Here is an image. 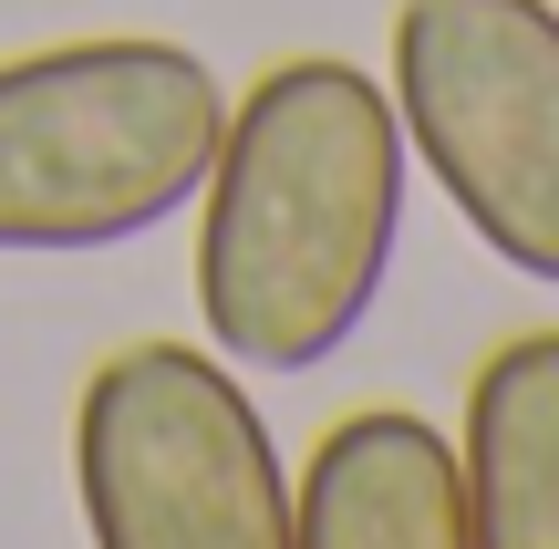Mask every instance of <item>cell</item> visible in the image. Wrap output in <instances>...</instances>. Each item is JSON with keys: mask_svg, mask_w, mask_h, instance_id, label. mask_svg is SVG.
<instances>
[{"mask_svg": "<svg viewBox=\"0 0 559 549\" xmlns=\"http://www.w3.org/2000/svg\"><path fill=\"white\" fill-rule=\"evenodd\" d=\"M73 509L94 549H290V467L228 353L124 343L73 394Z\"/></svg>", "mask_w": 559, "mask_h": 549, "instance_id": "3957f363", "label": "cell"}, {"mask_svg": "<svg viewBox=\"0 0 559 549\" xmlns=\"http://www.w3.org/2000/svg\"><path fill=\"white\" fill-rule=\"evenodd\" d=\"M404 156L436 177L487 260L559 290V11L549 0H404Z\"/></svg>", "mask_w": 559, "mask_h": 549, "instance_id": "277c9868", "label": "cell"}, {"mask_svg": "<svg viewBox=\"0 0 559 549\" xmlns=\"http://www.w3.org/2000/svg\"><path fill=\"white\" fill-rule=\"evenodd\" d=\"M290 549H477L456 435L404 405H362L290 477Z\"/></svg>", "mask_w": 559, "mask_h": 549, "instance_id": "5b68a950", "label": "cell"}, {"mask_svg": "<svg viewBox=\"0 0 559 549\" xmlns=\"http://www.w3.org/2000/svg\"><path fill=\"white\" fill-rule=\"evenodd\" d=\"M228 83L198 41L83 32L0 62V260L124 249L198 207Z\"/></svg>", "mask_w": 559, "mask_h": 549, "instance_id": "7a4b0ae2", "label": "cell"}, {"mask_svg": "<svg viewBox=\"0 0 559 549\" xmlns=\"http://www.w3.org/2000/svg\"><path fill=\"white\" fill-rule=\"evenodd\" d=\"M456 477L477 549H559V332H519L477 363Z\"/></svg>", "mask_w": 559, "mask_h": 549, "instance_id": "8992f818", "label": "cell"}, {"mask_svg": "<svg viewBox=\"0 0 559 549\" xmlns=\"http://www.w3.org/2000/svg\"><path fill=\"white\" fill-rule=\"evenodd\" d=\"M404 249V115L362 62L290 52L228 104L198 187V322L239 373H321Z\"/></svg>", "mask_w": 559, "mask_h": 549, "instance_id": "6da1fadb", "label": "cell"}]
</instances>
